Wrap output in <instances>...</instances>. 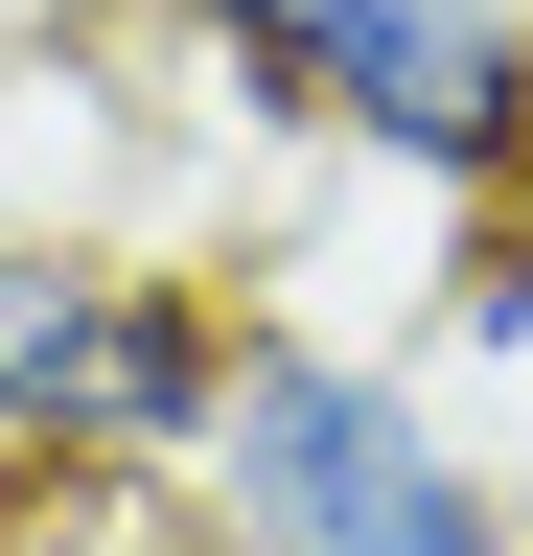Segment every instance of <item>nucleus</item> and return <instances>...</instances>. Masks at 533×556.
Masks as SVG:
<instances>
[{
	"instance_id": "7ed1b4c3",
	"label": "nucleus",
	"mask_w": 533,
	"mask_h": 556,
	"mask_svg": "<svg viewBox=\"0 0 533 556\" xmlns=\"http://www.w3.org/2000/svg\"><path fill=\"white\" fill-rule=\"evenodd\" d=\"M232 348H255V302L186 232L0 208V486H186Z\"/></svg>"
},
{
	"instance_id": "f257e3e1",
	"label": "nucleus",
	"mask_w": 533,
	"mask_h": 556,
	"mask_svg": "<svg viewBox=\"0 0 533 556\" xmlns=\"http://www.w3.org/2000/svg\"><path fill=\"white\" fill-rule=\"evenodd\" d=\"M186 556H533V510L487 486V441L441 417L418 348L255 302L210 464H186Z\"/></svg>"
},
{
	"instance_id": "f03ea898",
	"label": "nucleus",
	"mask_w": 533,
	"mask_h": 556,
	"mask_svg": "<svg viewBox=\"0 0 533 556\" xmlns=\"http://www.w3.org/2000/svg\"><path fill=\"white\" fill-rule=\"evenodd\" d=\"M255 139L418 186L441 232H533V0H163Z\"/></svg>"
}]
</instances>
